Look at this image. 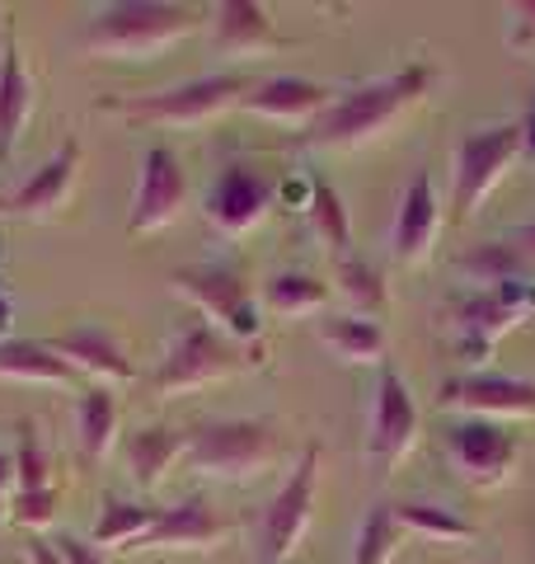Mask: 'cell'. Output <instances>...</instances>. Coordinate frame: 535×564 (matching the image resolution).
Instances as JSON below:
<instances>
[{
    "label": "cell",
    "mask_w": 535,
    "mask_h": 564,
    "mask_svg": "<svg viewBox=\"0 0 535 564\" xmlns=\"http://www.w3.org/2000/svg\"><path fill=\"white\" fill-rule=\"evenodd\" d=\"M427 80H433V70L414 62V66H400L395 76L357 85V90L338 95L329 109L310 122L306 141L310 147H362V141H376L390 122L408 113L427 95Z\"/></svg>",
    "instance_id": "obj_1"
},
{
    "label": "cell",
    "mask_w": 535,
    "mask_h": 564,
    "mask_svg": "<svg viewBox=\"0 0 535 564\" xmlns=\"http://www.w3.org/2000/svg\"><path fill=\"white\" fill-rule=\"evenodd\" d=\"M198 24H203V14L188 6L118 0V6H103L85 24V47L99 52V57H151V52H165L170 43L188 39Z\"/></svg>",
    "instance_id": "obj_2"
},
{
    "label": "cell",
    "mask_w": 535,
    "mask_h": 564,
    "mask_svg": "<svg viewBox=\"0 0 535 564\" xmlns=\"http://www.w3.org/2000/svg\"><path fill=\"white\" fill-rule=\"evenodd\" d=\"M254 90L240 70H221V76H203V80H184L155 95H137V99H118L113 109L132 122H151V128H193L207 122L226 109L244 104V95Z\"/></svg>",
    "instance_id": "obj_3"
},
{
    "label": "cell",
    "mask_w": 535,
    "mask_h": 564,
    "mask_svg": "<svg viewBox=\"0 0 535 564\" xmlns=\"http://www.w3.org/2000/svg\"><path fill=\"white\" fill-rule=\"evenodd\" d=\"M277 452V433L263 419H217L188 433V466L217 480H249Z\"/></svg>",
    "instance_id": "obj_4"
},
{
    "label": "cell",
    "mask_w": 535,
    "mask_h": 564,
    "mask_svg": "<svg viewBox=\"0 0 535 564\" xmlns=\"http://www.w3.org/2000/svg\"><path fill=\"white\" fill-rule=\"evenodd\" d=\"M249 358L236 339H226L217 325H188L178 339L170 344V352L160 358L155 367V391L160 395H184V391H198V386H211L230 372H240Z\"/></svg>",
    "instance_id": "obj_5"
},
{
    "label": "cell",
    "mask_w": 535,
    "mask_h": 564,
    "mask_svg": "<svg viewBox=\"0 0 535 564\" xmlns=\"http://www.w3.org/2000/svg\"><path fill=\"white\" fill-rule=\"evenodd\" d=\"M315 489H319V452L306 447L301 462L292 466L287 485L273 494V503L259 518V564H287L292 551L306 536L315 518Z\"/></svg>",
    "instance_id": "obj_6"
},
{
    "label": "cell",
    "mask_w": 535,
    "mask_h": 564,
    "mask_svg": "<svg viewBox=\"0 0 535 564\" xmlns=\"http://www.w3.org/2000/svg\"><path fill=\"white\" fill-rule=\"evenodd\" d=\"M170 282L226 334V339L240 344V339H259L263 334L259 302L236 269H211V263H203V269H178Z\"/></svg>",
    "instance_id": "obj_7"
},
{
    "label": "cell",
    "mask_w": 535,
    "mask_h": 564,
    "mask_svg": "<svg viewBox=\"0 0 535 564\" xmlns=\"http://www.w3.org/2000/svg\"><path fill=\"white\" fill-rule=\"evenodd\" d=\"M522 155V122H498V128L470 132L456 147V193L451 203L460 217L479 212V203L493 193V184L507 174V165Z\"/></svg>",
    "instance_id": "obj_8"
},
{
    "label": "cell",
    "mask_w": 535,
    "mask_h": 564,
    "mask_svg": "<svg viewBox=\"0 0 535 564\" xmlns=\"http://www.w3.org/2000/svg\"><path fill=\"white\" fill-rule=\"evenodd\" d=\"M516 433H507L493 419H460L446 429V456H451L456 475L474 489L503 485L516 466Z\"/></svg>",
    "instance_id": "obj_9"
},
{
    "label": "cell",
    "mask_w": 535,
    "mask_h": 564,
    "mask_svg": "<svg viewBox=\"0 0 535 564\" xmlns=\"http://www.w3.org/2000/svg\"><path fill=\"white\" fill-rule=\"evenodd\" d=\"M184 203H188V174H184V165H178V155L170 147H151L146 161H141L137 193H132L128 231L132 236L165 231L178 212H184Z\"/></svg>",
    "instance_id": "obj_10"
},
{
    "label": "cell",
    "mask_w": 535,
    "mask_h": 564,
    "mask_svg": "<svg viewBox=\"0 0 535 564\" xmlns=\"http://www.w3.org/2000/svg\"><path fill=\"white\" fill-rule=\"evenodd\" d=\"M446 410H460L466 419H535V381L526 377H498V372H479V377H456L441 386L437 395Z\"/></svg>",
    "instance_id": "obj_11"
},
{
    "label": "cell",
    "mask_w": 535,
    "mask_h": 564,
    "mask_svg": "<svg viewBox=\"0 0 535 564\" xmlns=\"http://www.w3.org/2000/svg\"><path fill=\"white\" fill-rule=\"evenodd\" d=\"M273 207V180L254 165H226L207 193V221L221 236H244Z\"/></svg>",
    "instance_id": "obj_12"
},
{
    "label": "cell",
    "mask_w": 535,
    "mask_h": 564,
    "mask_svg": "<svg viewBox=\"0 0 535 564\" xmlns=\"http://www.w3.org/2000/svg\"><path fill=\"white\" fill-rule=\"evenodd\" d=\"M76 174H80V141L66 137L57 155H47L20 188L0 198V217H47V212H57L70 184H76Z\"/></svg>",
    "instance_id": "obj_13"
},
{
    "label": "cell",
    "mask_w": 535,
    "mask_h": 564,
    "mask_svg": "<svg viewBox=\"0 0 535 564\" xmlns=\"http://www.w3.org/2000/svg\"><path fill=\"white\" fill-rule=\"evenodd\" d=\"M414 437H418V404L395 372H385L376 391V410H371V456L381 466H395L414 447Z\"/></svg>",
    "instance_id": "obj_14"
},
{
    "label": "cell",
    "mask_w": 535,
    "mask_h": 564,
    "mask_svg": "<svg viewBox=\"0 0 535 564\" xmlns=\"http://www.w3.org/2000/svg\"><path fill=\"white\" fill-rule=\"evenodd\" d=\"M329 104H334V95H329L319 80H306V76H273V80H259L254 90L244 95L240 109L259 113V118H273V122H301V128H310V122L325 113Z\"/></svg>",
    "instance_id": "obj_15"
},
{
    "label": "cell",
    "mask_w": 535,
    "mask_h": 564,
    "mask_svg": "<svg viewBox=\"0 0 535 564\" xmlns=\"http://www.w3.org/2000/svg\"><path fill=\"white\" fill-rule=\"evenodd\" d=\"M221 536H226V522L217 518V508L193 494V499L174 508H160V522L141 541V551H211Z\"/></svg>",
    "instance_id": "obj_16"
},
{
    "label": "cell",
    "mask_w": 535,
    "mask_h": 564,
    "mask_svg": "<svg viewBox=\"0 0 535 564\" xmlns=\"http://www.w3.org/2000/svg\"><path fill=\"white\" fill-rule=\"evenodd\" d=\"M441 231V207H437V188L427 174H414L400 198V217H395V231H390V250H395L400 263H418L433 240Z\"/></svg>",
    "instance_id": "obj_17"
},
{
    "label": "cell",
    "mask_w": 535,
    "mask_h": 564,
    "mask_svg": "<svg viewBox=\"0 0 535 564\" xmlns=\"http://www.w3.org/2000/svg\"><path fill=\"white\" fill-rule=\"evenodd\" d=\"M52 348H57L80 377H95L99 386H122V381L137 377L132 362H128V352H122V344L113 339L109 329H99V325L66 329L62 339H52Z\"/></svg>",
    "instance_id": "obj_18"
},
{
    "label": "cell",
    "mask_w": 535,
    "mask_h": 564,
    "mask_svg": "<svg viewBox=\"0 0 535 564\" xmlns=\"http://www.w3.org/2000/svg\"><path fill=\"white\" fill-rule=\"evenodd\" d=\"M516 296H522V288L507 282V288H493V292L479 288L474 296H466V302L456 306V325L466 334V352H489L516 321H522Z\"/></svg>",
    "instance_id": "obj_19"
},
{
    "label": "cell",
    "mask_w": 535,
    "mask_h": 564,
    "mask_svg": "<svg viewBox=\"0 0 535 564\" xmlns=\"http://www.w3.org/2000/svg\"><path fill=\"white\" fill-rule=\"evenodd\" d=\"M29 113H33V80H29L20 43L10 39L6 47H0V161L14 151Z\"/></svg>",
    "instance_id": "obj_20"
},
{
    "label": "cell",
    "mask_w": 535,
    "mask_h": 564,
    "mask_svg": "<svg viewBox=\"0 0 535 564\" xmlns=\"http://www.w3.org/2000/svg\"><path fill=\"white\" fill-rule=\"evenodd\" d=\"M211 39L221 52H263L277 43V29L259 0H221L211 6Z\"/></svg>",
    "instance_id": "obj_21"
},
{
    "label": "cell",
    "mask_w": 535,
    "mask_h": 564,
    "mask_svg": "<svg viewBox=\"0 0 535 564\" xmlns=\"http://www.w3.org/2000/svg\"><path fill=\"white\" fill-rule=\"evenodd\" d=\"M178 456H188V433L165 429V423H151V429H137L128 437V466L137 489H155Z\"/></svg>",
    "instance_id": "obj_22"
},
{
    "label": "cell",
    "mask_w": 535,
    "mask_h": 564,
    "mask_svg": "<svg viewBox=\"0 0 535 564\" xmlns=\"http://www.w3.org/2000/svg\"><path fill=\"white\" fill-rule=\"evenodd\" d=\"M80 372L52 344L6 339L0 344V381H39V386H70Z\"/></svg>",
    "instance_id": "obj_23"
},
{
    "label": "cell",
    "mask_w": 535,
    "mask_h": 564,
    "mask_svg": "<svg viewBox=\"0 0 535 564\" xmlns=\"http://www.w3.org/2000/svg\"><path fill=\"white\" fill-rule=\"evenodd\" d=\"M319 339L343 362H381L385 358V329L376 321H362V315H325Z\"/></svg>",
    "instance_id": "obj_24"
},
{
    "label": "cell",
    "mask_w": 535,
    "mask_h": 564,
    "mask_svg": "<svg viewBox=\"0 0 535 564\" xmlns=\"http://www.w3.org/2000/svg\"><path fill=\"white\" fill-rule=\"evenodd\" d=\"M160 522V508L151 503H128V499H109L95 522V545L99 551H122V545H141L151 536V527Z\"/></svg>",
    "instance_id": "obj_25"
},
{
    "label": "cell",
    "mask_w": 535,
    "mask_h": 564,
    "mask_svg": "<svg viewBox=\"0 0 535 564\" xmlns=\"http://www.w3.org/2000/svg\"><path fill=\"white\" fill-rule=\"evenodd\" d=\"M76 437H80V452L95 462L113 447L118 437V400L109 386H89V391L76 400Z\"/></svg>",
    "instance_id": "obj_26"
},
{
    "label": "cell",
    "mask_w": 535,
    "mask_h": 564,
    "mask_svg": "<svg viewBox=\"0 0 535 564\" xmlns=\"http://www.w3.org/2000/svg\"><path fill=\"white\" fill-rule=\"evenodd\" d=\"M334 288L338 296L348 302V315H362V321H376V315L385 311V278L371 269V263L362 259H338L334 269Z\"/></svg>",
    "instance_id": "obj_27"
},
{
    "label": "cell",
    "mask_w": 535,
    "mask_h": 564,
    "mask_svg": "<svg viewBox=\"0 0 535 564\" xmlns=\"http://www.w3.org/2000/svg\"><path fill=\"white\" fill-rule=\"evenodd\" d=\"M306 217H310V231L315 240L325 245L334 259H348V245H352V226H348V207L343 198L329 188V184H315L310 188V203H306Z\"/></svg>",
    "instance_id": "obj_28"
},
{
    "label": "cell",
    "mask_w": 535,
    "mask_h": 564,
    "mask_svg": "<svg viewBox=\"0 0 535 564\" xmlns=\"http://www.w3.org/2000/svg\"><path fill=\"white\" fill-rule=\"evenodd\" d=\"M460 269H466L470 282H484V292H493V288H507V282L522 269H531V263L522 259V250H516L512 240H484L460 259Z\"/></svg>",
    "instance_id": "obj_29"
},
{
    "label": "cell",
    "mask_w": 535,
    "mask_h": 564,
    "mask_svg": "<svg viewBox=\"0 0 535 564\" xmlns=\"http://www.w3.org/2000/svg\"><path fill=\"white\" fill-rule=\"evenodd\" d=\"M395 522H400V532H414V536H433L441 545H451V541H470L474 536V527L470 522H460L451 508H437V503H395Z\"/></svg>",
    "instance_id": "obj_30"
},
{
    "label": "cell",
    "mask_w": 535,
    "mask_h": 564,
    "mask_svg": "<svg viewBox=\"0 0 535 564\" xmlns=\"http://www.w3.org/2000/svg\"><path fill=\"white\" fill-rule=\"evenodd\" d=\"M325 302H329V288L310 273H277L263 292V306L277 315H306V311H319Z\"/></svg>",
    "instance_id": "obj_31"
},
{
    "label": "cell",
    "mask_w": 535,
    "mask_h": 564,
    "mask_svg": "<svg viewBox=\"0 0 535 564\" xmlns=\"http://www.w3.org/2000/svg\"><path fill=\"white\" fill-rule=\"evenodd\" d=\"M400 555V522H395V503H376L371 518L362 522L352 545V564H390Z\"/></svg>",
    "instance_id": "obj_32"
},
{
    "label": "cell",
    "mask_w": 535,
    "mask_h": 564,
    "mask_svg": "<svg viewBox=\"0 0 535 564\" xmlns=\"http://www.w3.org/2000/svg\"><path fill=\"white\" fill-rule=\"evenodd\" d=\"M14 485L20 494H33V489H52V462H47V447L39 429L24 419L20 423V452H14Z\"/></svg>",
    "instance_id": "obj_33"
},
{
    "label": "cell",
    "mask_w": 535,
    "mask_h": 564,
    "mask_svg": "<svg viewBox=\"0 0 535 564\" xmlns=\"http://www.w3.org/2000/svg\"><path fill=\"white\" fill-rule=\"evenodd\" d=\"M57 503H62V494L57 489H33V494H14V508H10V518L20 522V527H33V532H43V527L57 518Z\"/></svg>",
    "instance_id": "obj_34"
},
{
    "label": "cell",
    "mask_w": 535,
    "mask_h": 564,
    "mask_svg": "<svg viewBox=\"0 0 535 564\" xmlns=\"http://www.w3.org/2000/svg\"><path fill=\"white\" fill-rule=\"evenodd\" d=\"M512 43L516 47H535V0L512 6Z\"/></svg>",
    "instance_id": "obj_35"
},
{
    "label": "cell",
    "mask_w": 535,
    "mask_h": 564,
    "mask_svg": "<svg viewBox=\"0 0 535 564\" xmlns=\"http://www.w3.org/2000/svg\"><path fill=\"white\" fill-rule=\"evenodd\" d=\"M57 551H62V560L66 564H103V551L95 541H80V536H62L57 541Z\"/></svg>",
    "instance_id": "obj_36"
},
{
    "label": "cell",
    "mask_w": 535,
    "mask_h": 564,
    "mask_svg": "<svg viewBox=\"0 0 535 564\" xmlns=\"http://www.w3.org/2000/svg\"><path fill=\"white\" fill-rule=\"evenodd\" d=\"M29 564H66L57 541H29Z\"/></svg>",
    "instance_id": "obj_37"
},
{
    "label": "cell",
    "mask_w": 535,
    "mask_h": 564,
    "mask_svg": "<svg viewBox=\"0 0 535 564\" xmlns=\"http://www.w3.org/2000/svg\"><path fill=\"white\" fill-rule=\"evenodd\" d=\"M512 245L522 250V259H526V263H535V221H531V226H522V231H512Z\"/></svg>",
    "instance_id": "obj_38"
},
{
    "label": "cell",
    "mask_w": 535,
    "mask_h": 564,
    "mask_svg": "<svg viewBox=\"0 0 535 564\" xmlns=\"http://www.w3.org/2000/svg\"><path fill=\"white\" fill-rule=\"evenodd\" d=\"M522 155L535 165V104H531V113L522 118Z\"/></svg>",
    "instance_id": "obj_39"
},
{
    "label": "cell",
    "mask_w": 535,
    "mask_h": 564,
    "mask_svg": "<svg viewBox=\"0 0 535 564\" xmlns=\"http://www.w3.org/2000/svg\"><path fill=\"white\" fill-rule=\"evenodd\" d=\"M10 485H14V456L0 452V494H6Z\"/></svg>",
    "instance_id": "obj_40"
},
{
    "label": "cell",
    "mask_w": 535,
    "mask_h": 564,
    "mask_svg": "<svg viewBox=\"0 0 535 564\" xmlns=\"http://www.w3.org/2000/svg\"><path fill=\"white\" fill-rule=\"evenodd\" d=\"M6 329H10V296L0 288V344H6Z\"/></svg>",
    "instance_id": "obj_41"
},
{
    "label": "cell",
    "mask_w": 535,
    "mask_h": 564,
    "mask_svg": "<svg viewBox=\"0 0 535 564\" xmlns=\"http://www.w3.org/2000/svg\"><path fill=\"white\" fill-rule=\"evenodd\" d=\"M0 24H6V14H0Z\"/></svg>",
    "instance_id": "obj_42"
}]
</instances>
